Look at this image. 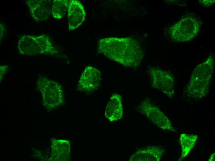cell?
I'll list each match as a JSON object with an SVG mask.
<instances>
[{
    "label": "cell",
    "mask_w": 215,
    "mask_h": 161,
    "mask_svg": "<svg viewBox=\"0 0 215 161\" xmlns=\"http://www.w3.org/2000/svg\"><path fill=\"white\" fill-rule=\"evenodd\" d=\"M69 0H54L52 4V13L54 18L61 19L66 13Z\"/></svg>",
    "instance_id": "cell-15"
},
{
    "label": "cell",
    "mask_w": 215,
    "mask_h": 161,
    "mask_svg": "<svg viewBox=\"0 0 215 161\" xmlns=\"http://www.w3.org/2000/svg\"><path fill=\"white\" fill-rule=\"evenodd\" d=\"M36 85L41 93L44 106L48 110L55 109L64 102V97L61 86L46 77L40 76Z\"/></svg>",
    "instance_id": "cell-5"
},
{
    "label": "cell",
    "mask_w": 215,
    "mask_h": 161,
    "mask_svg": "<svg viewBox=\"0 0 215 161\" xmlns=\"http://www.w3.org/2000/svg\"><path fill=\"white\" fill-rule=\"evenodd\" d=\"M99 71L91 66H86L81 75L77 85L78 90L90 92L97 89L101 81Z\"/></svg>",
    "instance_id": "cell-8"
},
{
    "label": "cell",
    "mask_w": 215,
    "mask_h": 161,
    "mask_svg": "<svg viewBox=\"0 0 215 161\" xmlns=\"http://www.w3.org/2000/svg\"><path fill=\"white\" fill-rule=\"evenodd\" d=\"M214 65V56L211 54L205 61L195 67L183 90L185 97L198 100L207 94L213 74Z\"/></svg>",
    "instance_id": "cell-2"
},
{
    "label": "cell",
    "mask_w": 215,
    "mask_h": 161,
    "mask_svg": "<svg viewBox=\"0 0 215 161\" xmlns=\"http://www.w3.org/2000/svg\"><path fill=\"white\" fill-rule=\"evenodd\" d=\"M147 72L152 88L161 91L170 98L175 93L174 77L170 72L159 68L149 67Z\"/></svg>",
    "instance_id": "cell-7"
},
{
    "label": "cell",
    "mask_w": 215,
    "mask_h": 161,
    "mask_svg": "<svg viewBox=\"0 0 215 161\" xmlns=\"http://www.w3.org/2000/svg\"><path fill=\"white\" fill-rule=\"evenodd\" d=\"M18 48L19 53L23 55H48L55 57L60 55L57 48L46 35L23 36L19 39Z\"/></svg>",
    "instance_id": "cell-3"
},
{
    "label": "cell",
    "mask_w": 215,
    "mask_h": 161,
    "mask_svg": "<svg viewBox=\"0 0 215 161\" xmlns=\"http://www.w3.org/2000/svg\"><path fill=\"white\" fill-rule=\"evenodd\" d=\"M197 135L182 133L180 134L179 141L181 148V156L177 160H182L189 154L194 147L198 138Z\"/></svg>",
    "instance_id": "cell-14"
},
{
    "label": "cell",
    "mask_w": 215,
    "mask_h": 161,
    "mask_svg": "<svg viewBox=\"0 0 215 161\" xmlns=\"http://www.w3.org/2000/svg\"><path fill=\"white\" fill-rule=\"evenodd\" d=\"M165 152L162 147L157 146L144 147L137 150L130 157L129 161H159Z\"/></svg>",
    "instance_id": "cell-11"
},
{
    "label": "cell",
    "mask_w": 215,
    "mask_h": 161,
    "mask_svg": "<svg viewBox=\"0 0 215 161\" xmlns=\"http://www.w3.org/2000/svg\"><path fill=\"white\" fill-rule=\"evenodd\" d=\"M67 18L69 30H73L84 21L86 13L83 5L77 0H69L67 7Z\"/></svg>",
    "instance_id": "cell-9"
},
{
    "label": "cell",
    "mask_w": 215,
    "mask_h": 161,
    "mask_svg": "<svg viewBox=\"0 0 215 161\" xmlns=\"http://www.w3.org/2000/svg\"><path fill=\"white\" fill-rule=\"evenodd\" d=\"M5 28L4 25L2 24H0V39H2L4 36V34H5Z\"/></svg>",
    "instance_id": "cell-18"
},
{
    "label": "cell",
    "mask_w": 215,
    "mask_h": 161,
    "mask_svg": "<svg viewBox=\"0 0 215 161\" xmlns=\"http://www.w3.org/2000/svg\"><path fill=\"white\" fill-rule=\"evenodd\" d=\"M215 153H213L210 156L208 161H215Z\"/></svg>",
    "instance_id": "cell-19"
},
{
    "label": "cell",
    "mask_w": 215,
    "mask_h": 161,
    "mask_svg": "<svg viewBox=\"0 0 215 161\" xmlns=\"http://www.w3.org/2000/svg\"><path fill=\"white\" fill-rule=\"evenodd\" d=\"M137 110L158 128L164 130L176 132L169 119L150 98L143 100L137 106Z\"/></svg>",
    "instance_id": "cell-6"
},
{
    "label": "cell",
    "mask_w": 215,
    "mask_h": 161,
    "mask_svg": "<svg viewBox=\"0 0 215 161\" xmlns=\"http://www.w3.org/2000/svg\"><path fill=\"white\" fill-rule=\"evenodd\" d=\"M98 52L124 66L132 68L139 66L145 54L138 41L129 37L100 39L98 42Z\"/></svg>",
    "instance_id": "cell-1"
},
{
    "label": "cell",
    "mask_w": 215,
    "mask_h": 161,
    "mask_svg": "<svg viewBox=\"0 0 215 161\" xmlns=\"http://www.w3.org/2000/svg\"><path fill=\"white\" fill-rule=\"evenodd\" d=\"M201 25L196 15L190 14L180 19L170 27L168 33L172 40L176 42L189 41L198 34Z\"/></svg>",
    "instance_id": "cell-4"
},
{
    "label": "cell",
    "mask_w": 215,
    "mask_h": 161,
    "mask_svg": "<svg viewBox=\"0 0 215 161\" xmlns=\"http://www.w3.org/2000/svg\"><path fill=\"white\" fill-rule=\"evenodd\" d=\"M52 158L54 161H66L70 152V142L65 140H53L51 144Z\"/></svg>",
    "instance_id": "cell-13"
},
{
    "label": "cell",
    "mask_w": 215,
    "mask_h": 161,
    "mask_svg": "<svg viewBox=\"0 0 215 161\" xmlns=\"http://www.w3.org/2000/svg\"><path fill=\"white\" fill-rule=\"evenodd\" d=\"M123 115L122 97L119 94H114L107 104L105 111V116L109 121L112 122L121 119Z\"/></svg>",
    "instance_id": "cell-12"
},
{
    "label": "cell",
    "mask_w": 215,
    "mask_h": 161,
    "mask_svg": "<svg viewBox=\"0 0 215 161\" xmlns=\"http://www.w3.org/2000/svg\"><path fill=\"white\" fill-rule=\"evenodd\" d=\"M26 3L34 20L39 21L48 19L51 13V1L29 0L27 1Z\"/></svg>",
    "instance_id": "cell-10"
},
{
    "label": "cell",
    "mask_w": 215,
    "mask_h": 161,
    "mask_svg": "<svg viewBox=\"0 0 215 161\" xmlns=\"http://www.w3.org/2000/svg\"><path fill=\"white\" fill-rule=\"evenodd\" d=\"M200 2L205 7H209L213 4L215 0H200Z\"/></svg>",
    "instance_id": "cell-17"
},
{
    "label": "cell",
    "mask_w": 215,
    "mask_h": 161,
    "mask_svg": "<svg viewBox=\"0 0 215 161\" xmlns=\"http://www.w3.org/2000/svg\"><path fill=\"white\" fill-rule=\"evenodd\" d=\"M7 65H2L0 67V81L7 70Z\"/></svg>",
    "instance_id": "cell-16"
}]
</instances>
